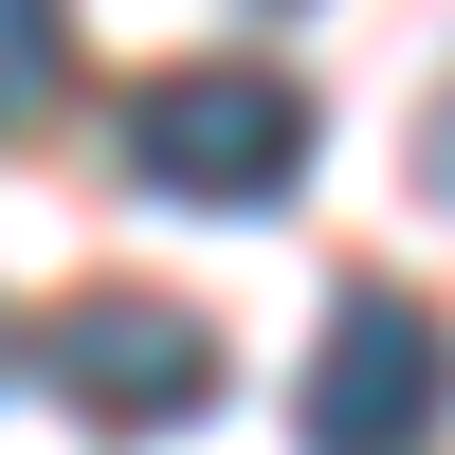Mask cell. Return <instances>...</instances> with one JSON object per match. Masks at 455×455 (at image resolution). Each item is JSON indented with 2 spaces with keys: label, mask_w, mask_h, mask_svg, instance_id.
<instances>
[{
  "label": "cell",
  "mask_w": 455,
  "mask_h": 455,
  "mask_svg": "<svg viewBox=\"0 0 455 455\" xmlns=\"http://www.w3.org/2000/svg\"><path fill=\"white\" fill-rule=\"evenodd\" d=\"M291 164H310V92L255 73V55H201L164 92H128V182L146 201H274Z\"/></svg>",
  "instance_id": "1"
},
{
  "label": "cell",
  "mask_w": 455,
  "mask_h": 455,
  "mask_svg": "<svg viewBox=\"0 0 455 455\" xmlns=\"http://www.w3.org/2000/svg\"><path fill=\"white\" fill-rule=\"evenodd\" d=\"M455 419V328L419 291H328V347H310V455H437Z\"/></svg>",
  "instance_id": "2"
},
{
  "label": "cell",
  "mask_w": 455,
  "mask_h": 455,
  "mask_svg": "<svg viewBox=\"0 0 455 455\" xmlns=\"http://www.w3.org/2000/svg\"><path fill=\"white\" fill-rule=\"evenodd\" d=\"M36 383L109 437H164V419L219 401V328L164 310V291H73V310H36Z\"/></svg>",
  "instance_id": "3"
},
{
  "label": "cell",
  "mask_w": 455,
  "mask_h": 455,
  "mask_svg": "<svg viewBox=\"0 0 455 455\" xmlns=\"http://www.w3.org/2000/svg\"><path fill=\"white\" fill-rule=\"evenodd\" d=\"M55 73H73V36L0 0V128H36V109H55Z\"/></svg>",
  "instance_id": "4"
},
{
  "label": "cell",
  "mask_w": 455,
  "mask_h": 455,
  "mask_svg": "<svg viewBox=\"0 0 455 455\" xmlns=\"http://www.w3.org/2000/svg\"><path fill=\"white\" fill-rule=\"evenodd\" d=\"M437 201H455V109H437Z\"/></svg>",
  "instance_id": "5"
}]
</instances>
